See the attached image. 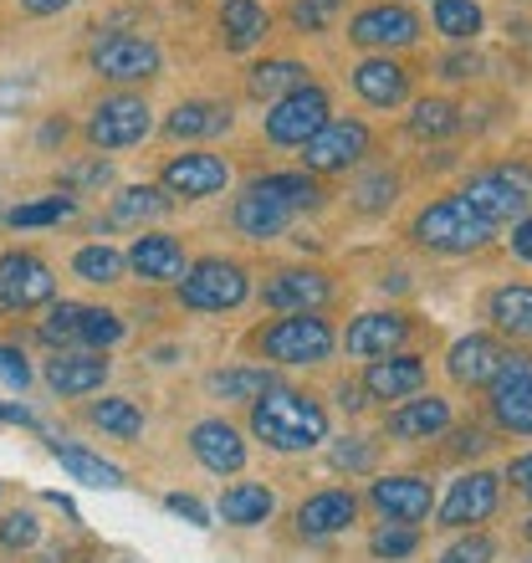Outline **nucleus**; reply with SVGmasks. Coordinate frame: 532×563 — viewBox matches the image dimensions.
<instances>
[{
    "instance_id": "1",
    "label": "nucleus",
    "mask_w": 532,
    "mask_h": 563,
    "mask_svg": "<svg viewBox=\"0 0 532 563\" xmlns=\"http://www.w3.org/2000/svg\"><path fill=\"white\" fill-rule=\"evenodd\" d=\"M252 430L271 451H312L318 441H328V410L308 389L277 385L252 405Z\"/></svg>"
},
{
    "instance_id": "2",
    "label": "nucleus",
    "mask_w": 532,
    "mask_h": 563,
    "mask_svg": "<svg viewBox=\"0 0 532 563\" xmlns=\"http://www.w3.org/2000/svg\"><path fill=\"white\" fill-rule=\"evenodd\" d=\"M410 236L420 241V246H430V252L472 256L491 241V221L487 216H476L461 195H451V200H435V206H425L420 216H414Z\"/></svg>"
},
{
    "instance_id": "3",
    "label": "nucleus",
    "mask_w": 532,
    "mask_h": 563,
    "mask_svg": "<svg viewBox=\"0 0 532 563\" xmlns=\"http://www.w3.org/2000/svg\"><path fill=\"white\" fill-rule=\"evenodd\" d=\"M461 200H466L476 216H487L491 225H497V221H518L522 210L532 206V169H522V164L481 169V175L466 179Z\"/></svg>"
},
{
    "instance_id": "4",
    "label": "nucleus",
    "mask_w": 532,
    "mask_h": 563,
    "mask_svg": "<svg viewBox=\"0 0 532 563\" xmlns=\"http://www.w3.org/2000/svg\"><path fill=\"white\" fill-rule=\"evenodd\" d=\"M256 349H262L266 358H277V364H323V358L333 354V328H328V318H318V312H292V318L262 328V333H256Z\"/></svg>"
},
{
    "instance_id": "5",
    "label": "nucleus",
    "mask_w": 532,
    "mask_h": 563,
    "mask_svg": "<svg viewBox=\"0 0 532 563\" xmlns=\"http://www.w3.org/2000/svg\"><path fill=\"white\" fill-rule=\"evenodd\" d=\"M179 302L195 312L241 308V302H246V272H241V262L206 256V262H195V267L179 277Z\"/></svg>"
},
{
    "instance_id": "6",
    "label": "nucleus",
    "mask_w": 532,
    "mask_h": 563,
    "mask_svg": "<svg viewBox=\"0 0 532 563\" xmlns=\"http://www.w3.org/2000/svg\"><path fill=\"white\" fill-rule=\"evenodd\" d=\"M46 343H88V349H108L123 339V318L108 308H82V302H57L52 318L42 323Z\"/></svg>"
},
{
    "instance_id": "7",
    "label": "nucleus",
    "mask_w": 532,
    "mask_h": 563,
    "mask_svg": "<svg viewBox=\"0 0 532 563\" xmlns=\"http://www.w3.org/2000/svg\"><path fill=\"white\" fill-rule=\"evenodd\" d=\"M369 154V129L354 119H328L318 134L302 144V164L318 169V175H333V169H348Z\"/></svg>"
},
{
    "instance_id": "8",
    "label": "nucleus",
    "mask_w": 532,
    "mask_h": 563,
    "mask_svg": "<svg viewBox=\"0 0 532 563\" xmlns=\"http://www.w3.org/2000/svg\"><path fill=\"white\" fill-rule=\"evenodd\" d=\"M323 123H328V92L308 82V88H297V92H287V98L271 103V113H266V134L277 139V144H308Z\"/></svg>"
},
{
    "instance_id": "9",
    "label": "nucleus",
    "mask_w": 532,
    "mask_h": 563,
    "mask_svg": "<svg viewBox=\"0 0 532 563\" xmlns=\"http://www.w3.org/2000/svg\"><path fill=\"white\" fill-rule=\"evenodd\" d=\"M159 46L144 36H108L92 46V73L108 82H148V77H159Z\"/></svg>"
},
{
    "instance_id": "10",
    "label": "nucleus",
    "mask_w": 532,
    "mask_h": 563,
    "mask_svg": "<svg viewBox=\"0 0 532 563\" xmlns=\"http://www.w3.org/2000/svg\"><path fill=\"white\" fill-rule=\"evenodd\" d=\"M144 134H148V103L144 98H129V92L103 98V103L92 108V119H88V139L98 148H129V144H138Z\"/></svg>"
},
{
    "instance_id": "11",
    "label": "nucleus",
    "mask_w": 532,
    "mask_h": 563,
    "mask_svg": "<svg viewBox=\"0 0 532 563\" xmlns=\"http://www.w3.org/2000/svg\"><path fill=\"white\" fill-rule=\"evenodd\" d=\"M52 292H57V277H52L42 256L31 252L0 256V297H5V308H42V302H52Z\"/></svg>"
},
{
    "instance_id": "12",
    "label": "nucleus",
    "mask_w": 532,
    "mask_h": 563,
    "mask_svg": "<svg viewBox=\"0 0 532 563\" xmlns=\"http://www.w3.org/2000/svg\"><path fill=\"white\" fill-rule=\"evenodd\" d=\"M491 420L512 435H532V364L522 354H512L502 379L491 385Z\"/></svg>"
},
{
    "instance_id": "13",
    "label": "nucleus",
    "mask_w": 532,
    "mask_h": 563,
    "mask_svg": "<svg viewBox=\"0 0 532 563\" xmlns=\"http://www.w3.org/2000/svg\"><path fill=\"white\" fill-rule=\"evenodd\" d=\"M507 364H512V354H507L497 339H487V333H472V339H461L456 349H451V358H445L451 379H456V385H466V389L497 385Z\"/></svg>"
},
{
    "instance_id": "14",
    "label": "nucleus",
    "mask_w": 532,
    "mask_h": 563,
    "mask_svg": "<svg viewBox=\"0 0 532 563\" xmlns=\"http://www.w3.org/2000/svg\"><path fill=\"white\" fill-rule=\"evenodd\" d=\"M231 185V164L221 154H179V159L164 164V190L185 195V200H206V195H221Z\"/></svg>"
},
{
    "instance_id": "15",
    "label": "nucleus",
    "mask_w": 532,
    "mask_h": 563,
    "mask_svg": "<svg viewBox=\"0 0 532 563\" xmlns=\"http://www.w3.org/2000/svg\"><path fill=\"white\" fill-rule=\"evenodd\" d=\"M369 503L385 512L389 522H425L430 518V503H435V492H430L425 476H379L369 487Z\"/></svg>"
},
{
    "instance_id": "16",
    "label": "nucleus",
    "mask_w": 532,
    "mask_h": 563,
    "mask_svg": "<svg viewBox=\"0 0 532 563\" xmlns=\"http://www.w3.org/2000/svg\"><path fill=\"white\" fill-rule=\"evenodd\" d=\"M190 451H195V461L215 476H231L246 466V441H241V430L225 426V420H200V426L190 430Z\"/></svg>"
},
{
    "instance_id": "17",
    "label": "nucleus",
    "mask_w": 532,
    "mask_h": 563,
    "mask_svg": "<svg viewBox=\"0 0 532 563\" xmlns=\"http://www.w3.org/2000/svg\"><path fill=\"white\" fill-rule=\"evenodd\" d=\"M491 512H497V476L472 472L461 476L451 497L441 503V528H472V522H487Z\"/></svg>"
},
{
    "instance_id": "18",
    "label": "nucleus",
    "mask_w": 532,
    "mask_h": 563,
    "mask_svg": "<svg viewBox=\"0 0 532 563\" xmlns=\"http://www.w3.org/2000/svg\"><path fill=\"white\" fill-rule=\"evenodd\" d=\"M348 36H354L358 46H410L414 36H420V21H414V11H404V5H369V11L354 15V26H348Z\"/></svg>"
},
{
    "instance_id": "19",
    "label": "nucleus",
    "mask_w": 532,
    "mask_h": 563,
    "mask_svg": "<svg viewBox=\"0 0 532 563\" xmlns=\"http://www.w3.org/2000/svg\"><path fill=\"white\" fill-rule=\"evenodd\" d=\"M354 518H358V497H354V492L328 487V492H312L308 503L297 507V533H302V538H333V533H343Z\"/></svg>"
},
{
    "instance_id": "20",
    "label": "nucleus",
    "mask_w": 532,
    "mask_h": 563,
    "mask_svg": "<svg viewBox=\"0 0 532 563\" xmlns=\"http://www.w3.org/2000/svg\"><path fill=\"white\" fill-rule=\"evenodd\" d=\"M410 339V318L404 312H364V318H354V328H348V354L354 358H385L395 354L399 343Z\"/></svg>"
},
{
    "instance_id": "21",
    "label": "nucleus",
    "mask_w": 532,
    "mask_h": 563,
    "mask_svg": "<svg viewBox=\"0 0 532 563\" xmlns=\"http://www.w3.org/2000/svg\"><path fill=\"white\" fill-rule=\"evenodd\" d=\"M328 292H333V287H328L323 272H302V267L277 272V277L262 287L266 308H277V312H312L328 302Z\"/></svg>"
},
{
    "instance_id": "22",
    "label": "nucleus",
    "mask_w": 532,
    "mask_h": 563,
    "mask_svg": "<svg viewBox=\"0 0 532 563\" xmlns=\"http://www.w3.org/2000/svg\"><path fill=\"white\" fill-rule=\"evenodd\" d=\"M420 385H425V358H414V354L369 358V374H364V389H369L374 400H410Z\"/></svg>"
},
{
    "instance_id": "23",
    "label": "nucleus",
    "mask_w": 532,
    "mask_h": 563,
    "mask_svg": "<svg viewBox=\"0 0 532 563\" xmlns=\"http://www.w3.org/2000/svg\"><path fill=\"white\" fill-rule=\"evenodd\" d=\"M354 88H358L364 103L395 108V103H404V92H410V73L389 57H369V62H358L354 67Z\"/></svg>"
},
{
    "instance_id": "24",
    "label": "nucleus",
    "mask_w": 532,
    "mask_h": 563,
    "mask_svg": "<svg viewBox=\"0 0 532 563\" xmlns=\"http://www.w3.org/2000/svg\"><path fill=\"white\" fill-rule=\"evenodd\" d=\"M445 426H451V400H441V395H425V400L399 405L395 416L385 420V430L389 435H399V441H430V435H441Z\"/></svg>"
},
{
    "instance_id": "25",
    "label": "nucleus",
    "mask_w": 532,
    "mask_h": 563,
    "mask_svg": "<svg viewBox=\"0 0 532 563\" xmlns=\"http://www.w3.org/2000/svg\"><path fill=\"white\" fill-rule=\"evenodd\" d=\"M108 379V358L103 354H57L46 364V385L57 395H92Z\"/></svg>"
},
{
    "instance_id": "26",
    "label": "nucleus",
    "mask_w": 532,
    "mask_h": 563,
    "mask_svg": "<svg viewBox=\"0 0 532 563\" xmlns=\"http://www.w3.org/2000/svg\"><path fill=\"white\" fill-rule=\"evenodd\" d=\"M129 262L144 282H179L185 277V246H179L175 236H138Z\"/></svg>"
},
{
    "instance_id": "27",
    "label": "nucleus",
    "mask_w": 532,
    "mask_h": 563,
    "mask_svg": "<svg viewBox=\"0 0 532 563\" xmlns=\"http://www.w3.org/2000/svg\"><path fill=\"white\" fill-rule=\"evenodd\" d=\"M271 31V15L256 5V0H225L221 5V36L231 52H246Z\"/></svg>"
},
{
    "instance_id": "28",
    "label": "nucleus",
    "mask_w": 532,
    "mask_h": 563,
    "mask_svg": "<svg viewBox=\"0 0 532 563\" xmlns=\"http://www.w3.org/2000/svg\"><path fill=\"white\" fill-rule=\"evenodd\" d=\"M491 323L512 333V339H532V282H512V287H497L487 302Z\"/></svg>"
},
{
    "instance_id": "29",
    "label": "nucleus",
    "mask_w": 532,
    "mask_h": 563,
    "mask_svg": "<svg viewBox=\"0 0 532 563\" xmlns=\"http://www.w3.org/2000/svg\"><path fill=\"white\" fill-rule=\"evenodd\" d=\"M271 507H277V497H271L262 482H236V487H225V497H221V518L231 522V528H256V522L271 518Z\"/></svg>"
},
{
    "instance_id": "30",
    "label": "nucleus",
    "mask_w": 532,
    "mask_h": 563,
    "mask_svg": "<svg viewBox=\"0 0 532 563\" xmlns=\"http://www.w3.org/2000/svg\"><path fill=\"white\" fill-rule=\"evenodd\" d=\"M287 216H292V210H281V206H271V200H262V195L246 190L236 200V216H231V221H236V231L246 241H271V236H281Z\"/></svg>"
},
{
    "instance_id": "31",
    "label": "nucleus",
    "mask_w": 532,
    "mask_h": 563,
    "mask_svg": "<svg viewBox=\"0 0 532 563\" xmlns=\"http://www.w3.org/2000/svg\"><path fill=\"white\" fill-rule=\"evenodd\" d=\"M252 195H262V200H271L281 210H308L323 200V190L308 175H262V179H252Z\"/></svg>"
},
{
    "instance_id": "32",
    "label": "nucleus",
    "mask_w": 532,
    "mask_h": 563,
    "mask_svg": "<svg viewBox=\"0 0 532 563\" xmlns=\"http://www.w3.org/2000/svg\"><path fill=\"white\" fill-rule=\"evenodd\" d=\"M175 139H206V134H225L231 129V108L221 103H179L164 123Z\"/></svg>"
},
{
    "instance_id": "33",
    "label": "nucleus",
    "mask_w": 532,
    "mask_h": 563,
    "mask_svg": "<svg viewBox=\"0 0 532 563\" xmlns=\"http://www.w3.org/2000/svg\"><path fill=\"white\" fill-rule=\"evenodd\" d=\"M297 88H308V67L302 62H262V67H252V92L256 98H287V92H297Z\"/></svg>"
},
{
    "instance_id": "34",
    "label": "nucleus",
    "mask_w": 532,
    "mask_h": 563,
    "mask_svg": "<svg viewBox=\"0 0 532 563\" xmlns=\"http://www.w3.org/2000/svg\"><path fill=\"white\" fill-rule=\"evenodd\" d=\"M52 456L77 476V482H88V487H123V472L119 466H108L103 456H88V451H77V445H62L52 441Z\"/></svg>"
},
{
    "instance_id": "35",
    "label": "nucleus",
    "mask_w": 532,
    "mask_h": 563,
    "mask_svg": "<svg viewBox=\"0 0 532 563\" xmlns=\"http://www.w3.org/2000/svg\"><path fill=\"white\" fill-rule=\"evenodd\" d=\"M164 210H169V195L154 190V185H133V190H123L119 200H113V221L144 225V221H159Z\"/></svg>"
},
{
    "instance_id": "36",
    "label": "nucleus",
    "mask_w": 532,
    "mask_h": 563,
    "mask_svg": "<svg viewBox=\"0 0 532 563\" xmlns=\"http://www.w3.org/2000/svg\"><path fill=\"white\" fill-rule=\"evenodd\" d=\"M461 129V108L445 103V98H425V103H414L410 113V134L414 139H445Z\"/></svg>"
},
{
    "instance_id": "37",
    "label": "nucleus",
    "mask_w": 532,
    "mask_h": 563,
    "mask_svg": "<svg viewBox=\"0 0 532 563\" xmlns=\"http://www.w3.org/2000/svg\"><path fill=\"white\" fill-rule=\"evenodd\" d=\"M210 389L225 395V400H262L266 389H277V379L266 369H225V374H210Z\"/></svg>"
},
{
    "instance_id": "38",
    "label": "nucleus",
    "mask_w": 532,
    "mask_h": 563,
    "mask_svg": "<svg viewBox=\"0 0 532 563\" xmlns=\"http://www.w3.org/2000/svg\"><path fill=\"white\" fill-rule=\"evenodd\" d=\"M435 26L451 42H472L476 31H481V5L476 0H435Z\"/></svg>"
},
{
    "instance_id": "39",
    "label": "nucleus",
    "mask_w": 532,
    "mask_h": 563,
    "mask_svg": "<svg viewBox=\"0 0 532 563\" xmlns=\"http://www.w3.org/2000/svg\"><path fill=\"white\" fill-rule=\"evenodd\" d=\"M88 420L98 430H108V435H119V441H133V435L144 430V416L133 410V400H98L88 410Z\"/></svg>"
},
{
    "instance_id": "40",
    "label": "nucleus",
    "mask_w": 532,
    "mask_h": 563,
    "mask_svg": "<svg viewBox=\"0 0 532 563\" xmlns=\"http://www.w3.org/2000/svg\"><path fill=\"white\" fill-rule=\"evenodd\" d=\"M73 272L82 282H119L123 277V256L113 252V246H82V252L73 256Z\"/></svg>"
},
{
    "instance_id": "41",
    "label": "nucleus",
    "mask_w": 532,
    "mask_h": 563,
    "mask_svg": "<svg viewBox=\"0 0 532 563\" xmlns=\"http://www.w3.org/2000/svg\"><path fill=\"white\" fill-rule=\"evenodd\" d=\"M73 216V200L67 195H52V200H31V206H15L5 221L15 225V231H26V225H57Z\"/></svg>"
},
{
    "instance_id": "42",
    "label": "nucleus",
    "mask_w": 532,
    "mask_h": 563,
    "mask_svg": "<svg viewBox=\"0 0 532 563\" xmlns=\"http://www.w3.org/2000/svg\"><path fill=\"white\" fill-rule=\"evenodd\" d=\"M420 549V533H414L410 522H389V528H379V533L369 538V553L374 559H410V553Z\"/></svg>"
},
{
    "instance_id": "43",
    "label": "nucleus",
    "mask_w": 532,
    "mask_h": 563,
    "mask_svg": "<svg viewBox=\"0 0 532 563\" xmlns=\"http://www.w3.org/2000/svg\"><path fill=\"white\" fill-rule=\"evenodd\" d=\"M339 11H343V0H292L287 15H292L297 31H328Z\"/></svg>"
},
{
    "instance_id": "44",
    "label": "nucleus",
    "mask_w": 532,
    "mask_h": 563,
    "mask_svg": "<svg viewBox=\"0 0 532 563\" xmlns=\"http://www.w3.org/2000/svg\"><path fill=\"white\" fill-rule=\"evenodd\" d=\"M333 466H339V472H369L374 466V441H364V435L339 441L333 445Z\"/></svg>"
},
{
    "instance_id": "45",
    "label": "nucleus",
    "mask_w": 532,
    "mask_h": 563,
    "mask_svg": "<svg viewBox=\"0 0 532 563\" xmlns=\"http://www.w3.org/2000/svg\"><path fill=\"white\" fill-rule=\"evenodd\" d=\"M36 533H42V528H36L31 512H5V518H0V543H5V549H31Z\"/></svg>"
},
{
    "instance_id": "46",
    "label": "nucleus",
    "mask_w": 532,
    "mask_h": 563,
    "mask_svg": "<svg viewBox=\"0 0 532 563\" xmlns=\"http://www.w3.org/2000/svg\"><path fill=\"white\" fill-rule=\"evenodd\" d=\"M491 538L487 533H472V538H461V543H451V549L441 553V563H491Z\"/></svg>"
},
{
    "instance_id": "47",
    "label": "nucleus",
    "mask_w": 532,
    "mask_h": 563,
    "mask_svg": "<svg viewBox=\"0 0 532 563\" xmlns=\"http://www.w3.org/2000/svg\"><path fill=\"white\" fill-rule=\"evenodd\" d=\"M395 175H374V179H364L358 185V206L364 210H385V206H395Z\"/></svg>"
},
{
    "instance_id": "48",
    "label": "nucleus",
    "mask_w": 532,
    "mask_h": 563,
    "mask_svg": "<svg viewBox=\"0 0 532 563\" xmlns=\"http://www.w3.org/2000/svg\"><path fill=\"white\" fill-rule=\"evenodd\" d=\"M0 379H5V385H15V389H26V379H31L26 358L15 354V349H5V343H0Z\"/></svg>"
},
{
    "instance_id": "49",
    "label": "nucleus",
    "mask_w": 532,
    "mask_h": 563,
    "mask_svg": "<svg viewBox=\"0 0 532 563\" xmlns=\"http://www.w3.org/2000/svg\"><path fill=\"white\" fill-rule=\"evenodd\" d=\"M164 503H169V512H179V518H190L195 528H210V512L200 503H195V497H185V492H175V497H164Z\"/></svg>"
},
{
    "instance_id": "50",
    "label": "nucleus",
    "mask_w": 532,
    "mask_h": 563,
    "mask_svg": "<svg viewBox=\"0 0 532 563\" xmlns=\"http://www.w3.org/2000/svg\"><path fill=\"white\" fill-rule=\"evenodd\" d=\"M512 252H518L522 262H532V216L518 221V231H512Z\"/></svg>"
},
{
    "instance_id": "51",
    "label": "nucleus",
    "mask_w": 532,
    "mask_h": 563,
    "mask_svg": "<svg viewBox=\"0 0 532 563\" xmlns=\"http://www.w3.org/2000/svg\"><path fill=\"white\" fill-rule=\"evenodd\" d=\"M0 420H5V426H26V430H36V416H31L26 405H0Z\"/></svg>"
},
{
    "instance_id": "52",
    "label": "nucleus",
    "mask_w": 532,
    "mask_h": 563,
    "mask_svg": "<svg viewBox=\"0 0 532 563\" xmlns=\"http://www.w3.org/2000/svg\"><path fill=\"white\" fill-rule=\"evenodd\" d=\"M67 179H73V185H103V179H108V164H82V169H73Z\"/></svg>"
},
{
    "instance_id": "53",
    "label": "nucleus",
    "mask_w": 532,
    "mask_h": 563,
    "mask_svg": "<svg viewBox=\"0 0 532 563\" xmlns=\"http://www.w3.org/2000/svg\"><path fill=\"white\" fill-rule=\"evenodd\" d=\"M507 476H512V482H518V487L532 497V456H518L512 466H507Z\"/></svg>"
},
{
    "instance_id": "54",
    "label": "nucleus",
    "mask_w": 532,
    "mask_h": 563,
    "mask_svg": "<svg viewBox=\"0 0 532 563\" xmlns=\"http://www.w3.org/2000/svg\"><path fill=\"white\" fill-rule=\"evenodd\" d=\"M441 73H445V77H472V73H476V57H445Z\"/></svg>"
},
{
    "instance_id": "55",
    "label": "nucleus",
    "mask_w": 532,
    "mask_h": 563,
    "mask_svg": "<svg viewBox=\"0 0 532 563\" xmlns=\"http://www.w3.org/2000/svg\"><path fill=\"white\" fill-rule=\"evenodd\" d=\"M21 5H26L31 15H57V11H67L73 0H21Z\"/></svg>"
},
{
    "instance_id": "56",
    "label": "nucleus",
    "mask_w": 532,
    "mask_h": 563,
    "mask_svg": "<svg viewBox=\"0 0 532 563\" xmlns=\"http://www.w3.org/2000/svg\"><path fill=\"white\" fill-rule=\"evenodd\" d=\"M528 538H532V518H528Z\"/></svg>"
},
{
    "instance_id": "57",
    "label": "nucleus",
    "mask_w": 532,
    "mask_h": 563,
    "mask_svg": "<svg viewBox=\"0 0 532 563\" xmlns=\"http://www.w3.org/2000/svg\"><path fill=\"white\" fill-rule=\"evenodd\" d=\"M0 308H5V297H0Z\"/></svg>"
}]
</instances>
